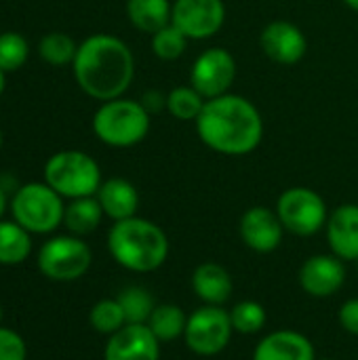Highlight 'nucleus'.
Returning <instances> with one entry per match:
<instances>
[{
    "label": "nucleus",
    "mask_w": 358,
    "mask_h": 360,
    "mask_svg": "<svg viewBox=\"0 0 358 360\" xmlns=\"http://www.w3.org/2000/svg\"><path fill=\"white\" fill-rule=\"evenodd\" d=\"M44 181L63 198L95 196L101 186V169L93 156L80 150L53 154L44 165Z\"/></svg>",
    "instance_id": "39448f33"
},
{
    "label": "nucleus",
    "mask_w": 358,
    "mask_h": 360,
    "mask_svg": "<svg viewBox=\"0 0 358 360\" xmlns=\"http://www.w3.org/2000/svg\"><path fill=\"white\" fill-rule=\"evenodd\" d=\"M89 323L97 333L110 338L127 325V319L120 302L114 297V300H99L89 312Z\"/></svg>",
    "instance_id": "bb28decb"
},
{
    "label": "nucleus",
    "mask_w": 358,
    "mask_h": 360,
    "mask_svg": "<svg viewBox=\"0 0 358 360\" xmlns=\"http://www.w3.org/2000/svg\"><path fill=\"white\" fill-rule=\"evenodd\" d=\"M188 44V38L173 25H165L156 34H152V51L162 61H175L184 55Z\"/></svg>",
    "instance_id": "c85d7f7f"
},
{
    "label": "nucleus",
    "mask_w": 358,
    "mask_h": 360,
    "mask_svg": "<svg viewBox=\"0 0 358 360\" xmlns=\"http://www.w3.org/2000/svg\"><path fill=\"white\" fill-rule=\"evenodd\" d=\"M32 253V234L15 219H0V266H19Z\"/></svg>",
    "instance_id": "4be33fe9"
},
{
    "label": "nucleus",
    "mask_w": 358,
    "mask_h": 360,
    "mask_svg": "<svg viewBox=\"0 0 358 360\" xmlns=\"http://www.w3.org/2000/svg\"><path fill=\"white\" fill-rule=\"evenodd\" d=\"M327 243L342 262L358 259V205H342L327 219Z\"/></svg>",
    "instance_id": "dca6fc26"
},
{
    "label": "nucleus",
    "mask_w": 358,
    "mask_h": 360,
    "mask_svg": "<svg viewBox=\"0 0 358 360\" xmlns=\"http://www.w3.org/2000/svg\"><path fill=\"white\" fill-rule=\"evenodd\" d=\"M95 196L103 209V215L114 221H122V219L137 215L139 192L129 179H122V177L106 179V181H101Z\"/></svg>",
    "instance_id": "6ab92c4d"
},
{
    "label": "nucleus",
    "mask_w": 358,
    "mask_h": 360,
    "mask_svg": "<svg viewBox=\"0 0 358 360\" xmlns=\"http://www.w3.org/2000/svg\"><path fill=\"white\" fill-rule=\"evenodd\" d=\"M236 78V59L230 51L213 46L196 57L190 70V84L205 97L215 99L230 91Z\"/></svg>",
    "instance_id": "9d476101"
},
{
    "label": "nucleus",
    "mask_w": 358,
    "mask_h": 360,
    "mask_svg": "<svg viewBox=\"0 0 358 360\" xmlns=\"http://www.w3.org/2000/svg\"><path fill=\"white\" fill-rule=\"evenodd\" d=\"M122 306L127 325H148L154 308L158 306L152 297V293L143 287H127L116 297Z\"/></svg>",
    "instance_id": "b1692460"
},
{
    "label": "nucleus",
    "mask_w": 358,
    "mask_h": 360,
    "mask_svg": "<svg viewBox=\"0 0 358 360\" xmlns=\"http://www.w3.org/2000/svg\"><path fill=\"white\" fill-rule=\"evenodd\" d=\"M103 219V209L97 200V196H84L74 198L65 205L63 213V226L74 236H87L99 228Z\"/></svg>",
    "instance_id": "aec40b11"
},
{
    "label": "nucleus",
    "mask_w": 358,
    "mask_h": 360,
    "mask_svg": "<svg viewBox=\"0 0 358 360\" xmlns=\"http://www.w3.org/2000/svg\"><path fill=\"white\" fill-rule=\"evenodd\" d=\"M338 319H340V325L346 333L358 338V297H352V300L342 304Z\"/></svg>",
    "instance_id": "2f4dec72"
},
{
    "label": "nucleus",
    "mask_w": 358,
    "mask_h": 360,
    "mask_svg": "<svg viewBox=\"0 0 358 360\" xmlns=\"http://www.w3.org/2000/svg\"><path fill=\"white\" fill-rule=\"evenodd\" d=\"M194 122L200 141L224 156L251 154L264 137V118L243 95L226 93L222 97L207 99Z\"/></svg>",
    "instance_id": "f257e3e1"
},
{
    "label": "nucleus",
    "mask_w": 358,
    "mask_h": 360,
    "mask_svg": "<svg viewBox=\"0 0 358 360\" xmlns=\"http://www.w3.org/2000/svg\"><path fill=\"white\" fill-rule=\"evenodd\" d=\"M13 219L30 234H51L63 224V196L46 181H32L15 190L11 200Z\"/></svg>",
    "instance_id": "423d86ee"
},
{
    "label": "nucleus",
    "mask_w": 358,
    "mask_h": 360,
    "mask_svg": "<svg viewBox=\"0 0 358 360\" xmlns=\"http://www.w3.org/2000/svg\"><path fill=\"white\" fill-rule=\"evenodd\" d=\"M260 44L264 55L281 65L300 63L308 51L306 34L295 23L285 19L270 21L260 34Z\"/></svg>",
    "instance_id": "f8f14e48"
},
{
    "label": "nucleus",
    "mask_w": 358,
    "mask_h": 360,
    "mask_svg": "<svg viewBox=\"0 0 358 360\" xmlns=\"http://www.w3.org/2000/svg\"><path fill=\"white\" fill-rule=\"evenodd\" d=\"M27 40L17 32H4L0 34V70L15 72L27 61Z\"/></svg>",
    "instance_id": "c756f323"
},
{
    "label": "nucleus",
    "mask_w": 358,
    "mask_h": 360,
    "mask_svg": "<svg viewBox=\"0 0 358 360\" xmlns=\"http://www.w3.org/2000/svg\"><path fill=\"white\" fill-rule=\"evenodd\" d=\"M72 68L78 86L99 101L122 97L135 76L131 49L110 34H95L80 42Z\"/></svg>",
    "instance_id": "f03ea898"
},
{
    "label": "nucleus",
    "mask_w": 358,
    "mask_h": 360,
    "mask_svg": "<svg viewBox=\"0 0 358 360\" xmlns=\"http://www.w3.org/2000/svg\"><path fill=\"white\" fill-rule=\"evenodd\" d=\"M171 11L173 4L169 0H127L129 21L146 34H156L169 25Z\"/></svg>",
    "instance_id": "412c9836"
},
{
    "label": "nucleus",
    "mask_w": 358,
    "mask_h": 360,
    "mask_svg": "<svg viewBox=\"0 0 358 360\" xmlns=\"http://www.w3.org/2000/svg\"><path fill=\"white\" fill-rule=\"evenodd\" d=\"M4 70H0V95H2V91H4V82H6V78H4Z\"/></svg>",
    "instance_id": "72a5a7b5"
},
{
    "label": "nucleus",
    "mask_w": 358,
    "mask_h": 360,
    "mask_svg": "<svg viewBox=\"0 0 358 360\" xmlns=\"http://www.w3.org/2000/svg\"><path fill=\"white\" fill-rule=\"evenodd\" d=\"M276 215L283 221L285 232H291L302 238L319 234L329 219L323 196L304 186L289 188L279 196Z\"/></svg>",
    "instance_id": "6e6552de"
},
{
    "label": "nucleus",
    "mask_w": 358,
    "mask_h": 360,
    "mask_svg": "<svg viewBox=\"0 0 358 360\" xmlns=\"http://www.w3.org/2000/svg\"><path fill=\"white\" fill-rule=\"evenodd\" d=\"M192 291L207 306H224L234 293V281L222 264L205 262L192 272Z\"/></svg>",
    "instance_id": "a211bd4d"
},
{
    "label": "nucleus",
    "mask_w": 358,
    "mask_h": 360,
    "mask_svg": "<svg viewBox=\"0 0 358 360\" xmlns=\"http://www.w3.org/2000/svg\"><path fill=\"white\" fill-rule=\"evenodd\" d=\"M103 360H160V342L148 325H124L108 338Z\"/></svg>",
    "instance_id": "2eb2a0df"
},
{
    "label": "nucleus",
    "mask_w": 358,
    "mask_h": 360,
    "mask_svg": "<svg viewBox=\"0 0 358 360\" xmlns=\"http://www.w3.org/2000/svg\"><path fill=\"white\" fill-rule=\"evenodd\" d=\"M230 321L232 329L241 335H255L266 327L268 314L266 308L260 302L253 300H243L230 310Z\"/></svg>",
    "instance_id": "cd10ccee"
},
{
    "label": "nucleus",
    "mask_w": 358,
    "mask_h": 360,
    "mask_svg": "<svg viewBox=\"0 0 358 360\" xmlns=\"http://www.w3.org/2000/svg\"><path fill=\"white\" fill-rule=\"evenodd\" d=\"M253 360H317L312 342L293 329L268 333L255 348Z\"/></svg>",
    "instance_id": "f3484780"
},
{
    "label": "nucleus",
    "mask_w": 358,
    "mask_h": 360,
    "mask_svg": "<svg viewBox=\"0 0 358 360\" xmlns=\"http://www.w3.org/2000/svg\"><path fill=\"white\" fill-rule=\"evenodd\" d=\"M0 323H2V308H0Z\"/></svg>",
    "instance_id": "c9c22d12"
},
{
    "label": "nucleus",
    "mask_w": 358,
    "mask_h": 360,
    "mask_svg": "<svg viewBox=\"0 0 358 360\" xmlns=\"http://www.w3.org/2000/svg\"><path fill=\"white\" fill-rule=\"evenodd\" d=\"M323 360H335V359H323Z\"/></svg>",
    "instance_id": "4c0bfd02"
},
{
    "label": "nucleus",
    "mask_w": 358,
    "mask_h": 360,
    "mask_svg": "<svg viewBox=\"0 0 358 360\" xmlns=\"http://www.w3.org/2000/svg\"><path fill=\"white\" fill-rule=\"evenodd\" d=\"M186 325H188V314L175 304H158L148 321L150 331L156 335L160 344L184 338Z\"/></svg>",
    "instance_id": "5701e85b"
},
{
    "label": "nucleus",
    "mask_w": 358,
    "mask_h": 360,
    "mask_svg": "<svg viewBox=\"0 0 358 360\" xmlns=\"http://www.w3.org/2000/svg\"><path fill=\"white\" fill-rule=\"evenodd\" d=\"M205 97L192 86V84H186V86H175L165 103H167V110L171 112L173 118L186 122V120H196L205 108Z\"/></svg>",
    "instance_id": "393cba45"
},
{
    "label": "nucleus",
    "mask_w": 358,
    "mask_h": 360,
    "mask_svg": "<svg viewBox=\"0 0 358 360\" xmlns=\"http://www.w3.org/2000/svg\"><path fill=\"white\" fill-rule=\"evenodd\" d=\"M241 240L247 249L255 253H272L281 247L285 236V226L276 211L268 207H251L243 213L238 221Z\"/></svg>",
    "instance_id": "ddd939ff"
},
{
    "label": "nucleus",
    "mask_w": 358,
    "mask_h": 360,
    "mask_svg": "<svg viewBox=\"0 0 358 360\" xmlns=\"http://www.w3.org/2000/svg\"><path fill=\"white\" fill-rule=\"evenodd\" d=\"M108 251L124 270L148 274L167 262L169 238L160 226L135 215L114 221L108 232Z\"/></svg>",
    "instance_id": "7ed1b4c3"
},
{
    "label": "nucleus",
    "mask_w": 358,
    "mask_h": 360,
    "mask_svg": "<svg viewBox=\"0 0 358 360\" xmlns=\"http://www.w3.org/2000/svg\"><path fill=\"white\" fill-rule=\"evenodd\" d=\"M36 264L49 281L72 283L89 272L93 253L80 236H53L40 247Z\"/></svg>",
    "instance_id": "0eeeda50"
},
{
    "label": "nucleus",
    "mask_w": 358,
    "mask_h": 360,
    "mask_svg": "<svg viewBox=\"0 0 358 360\" xmlns=\"http://www.w3.org/2000/svg\"><path fill=\"white\" fill-rule=\"evenodd\" d=\"M27 359V344L25 340L6 327H0V360H25Z\"/></svg>",
    "instance_id": "7c9ffc66"
},
{
    "label": "nucleus",
    "mask_w": 358,
    "mask_h": 360,
    "mask_svg": "<svg viewBox=\"0 0 358 360\" xmlns=\"http://www.w3.org/2000/svg\"><path fill=\"white\" fill-rule=\"evenodd\" d=\"M226 21L224 0H175L171 23L188 40H207L215 36Z\"/></svg>",
    "instance_id": "9b49d317"
},
{
    "label": "nucleus",
    "mask_w": 358,
    "mask_h": 360,
    "mask_svg": "<svg viewBox=\"0 0 358 360\" xmlns=\"http://www.w3.org/2000/svg\"><path fill=\"white\" fill-rule=\"evenodd\" d=\"M78 44L65 32H49L38 42V55L51 65H68L74 63Z\"/></svg>",
    "instance_id": "a878e982"
},
{
    "label": "nucleus",
    "mask_w": 358,
    "mask_h": 360,
    "mask_svg": "<svg viewBox=\"0 0 358 360\" xmlns=\"http://www.w3.org/2000/svg\"><path fill=\"white\" fill-rule=\"evenodd\" d=\"M344 2H346L352 11H357L358 13V0H344Z\"/></svg>",
    "instance_id": "f704fd0d"
},
{
    "label": "nucleus",
    "mask_w": 358,
    "mask_h": 360,
    "mask_svg": "<svg viewBox=\"0 0 358 360\" xmlns=\"http://www.w3.org/2000/svg\"><path fill=\"white\" fill-rule=\"evenodd\" d=\"M0 146H2V131H0Z\"/></svg>",
    "instance_id": "e433bc0d"
},
{
    "label": "nucleus",
    "mask_w": 358,
    "mask_h": 360,
    "mask_svg": "<svg viewBox=\"0 0 358 360\" xmlns=\"http://www.w3.org/2000/svg\"><path fill=\"white\" fill-rule=\"evenodd\" d=\"M93 131L99 141L112 148H133L150 131V112L135 99L103 101L93 116Z\"/></svg>",
    "instance_id": "20e7f679"
},
{
    "label": "nucleus",
    "mask_w": 358,
    "mask_h": 360,
    "mask_svg": "<svg viewBox=\"0 0 358 360\" xmlns=\"http://www.w3.org/2000/svg\"><path fill=\"white\" fill-rule=\"evenodd\" d=\"M232 321L230 312L222 306H200L188 316L186 325V346L198 356H215L224 352L232 340Z\"/></svg>",
    "instance_id": "1a4fd4ad"
},
{
    "label": "nucleus",
    "mask_w": 358,
    "mask_h": 360,
    "mask_svg": "<svg viewBox=\"0 0 358 360\" xmlns=\"http://www.w3.org/2000/svg\"><path fill=\"white\" fill-rule=\"evenodd\" d=\"M4 211H6V190H4L2 184H0V219H2V215H4Z\"/></svg>",
    "instance_id": "473e14b6"
},
{
    "label": "nucleus",
    "mask_w": 358,
    "mask_h": 360,
    "mask_svg": "<svg viewBox=\"0 0 358 360\" xmlns=\"http://www.w3.org/2000/svg\"><path fill=\"white\" fill-rule=\"evenodd\" d=\"M300 287L317 300L335 295L346 283V266L340 257L331 255H312L308 257L298 274Z\"/></svg>",
    "instance_id": "4468645a"
}]
</instances>
